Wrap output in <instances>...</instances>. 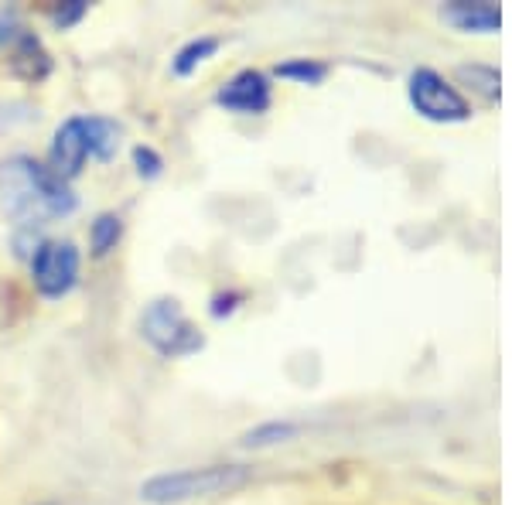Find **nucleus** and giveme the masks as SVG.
<instances>
[{
  "instance_id": "4468645a",
  "label": "nucleus",
  "mask_w": 512,
  "mask_h": 505,
  "mask_svg": "<svg viewBox=\"0 0 512 505\" xmlns=\"http://www.w3.org/2000/svg\"><path fill=\"white\" fill-rule=\"evenodd\" d=\"M134 161H137V168H140V175H158L161 171V157L151 151V147H137L134 151Z\"/></svg>"
},
{
  "instance_id": "1a4fd4ad",
  "label": "nucleus",
  "mask_w": 512,
  "mask_h": 505,
  "mask_svg": "<svg viewBox=\"0 0 512 505\" xmlns=\"http://www.w3.org/2000/svg\"><path fill=\"white\" fill-rule=\"evenodd\" d=\"M458 79L468 82V89H475L485 103H495V99H499L502 79H499V69H492V65H461Z\"/></svg>"
},
{
  "instance_id": "20e7f679",
  "label": "nucleus",
  "mask_w": 512,
  "mask_h": 505,
  "mask_svg": "<svg viewBox=\"0 0 512 505\" xmlns=\"http://www.w3.org/2000/svg\"><path fill=\"white\" fill-rule=\"evenodd\" d=\"M140 331L151 342L154 352L168 355V359H185L205 345L202 331H198L188 314L181 311L178 301H154L140 318Z\"/></svg>"
},
{
  "instance_id": "0eeeda50",
  "label": "nucleus",
  "mask_w": 512,
  "mask_h": 505,
  "mask_svg": "<svg viewBox=\"0 0 512 505\" xmlns=\"http://www.w3.org/2000/svg\"><path fill=\"white\" fill-rule=\"evenodd\" d=\"M270 99H274V86L256 69L236 72V76L216 93V103L226 106L229 113H239V117H260V113H267Z\"/></svg>"
},
{
  "instance_id": "f03ea898",
  "label": "nucleus",
  "mask_w": 512,
  "mask_h": 505,
  "mask_svg": "<svg viewBox=\"0 0 512 505\" xmlns=\"http://www.w3.org/2000/svg\"><path fill=\"white\" fill-rule=\"evenodd\" d=\"M250 471L243 465H205V468H181L168 475H154L140 485V499L154 505H175L192 499H216V495L236 492L246 485Z\"/></svg>"
},
{
  "instance_id": "2eb2a0df",
  "label": "nucleus",
  "mask_w": 512,
  "mask_h": 505,
  "mask_svg": "<svg viewBox=\"0 0 512 505\" xmlns=\"http://www.w3.org/2000/svg\"><path fill=\"white\" fill-rule=\"evenodd\" d=\"M82 11H86V4H79V0H76L69 11H55V24H62V28H65V24H72L76 18H82Z\"/></svg>"
},
{
  "instance_id": "f8f14e48",
  "label": "nucleus",
  "mask_w": 512,
  "mask_h": 505,
  "mask_svg": "<svg viewBox=\"0 0 512 505\" xmlns=\"http://www.w3.org/2000/svg\"><path fill=\"white\" fill-rule=\"evenodd\" d=\"M277 76L297 79V82H304V86H318V82L328 76V65H321L315 59H294V62L277 65Z\"/></svg>"
},
{
  "instance_id": "9b49d317",
  "label": "nucleus",
  "mask_w": 512,
  "mask_h": 505,
  "mask_svg": "<svg viewBox=\"0 0 512 505\" xmlns=\"http://www.w3.org/2000/svg\"><path fill=\"white\" fill-rule=\"evenodd\" d=\"M120 236H123V226H120V219L117 215H99V219L89 226V246H93V253L96 256H106L113 250V246L120 243Z\"/></svg>"
},
{
  "instance_id": "9d476101",
  "label": "nucleus",
  "mask_w": 512,
  "mask_h": 505,
  "mask_svg": "<svg viewBox=\"0 0 512 505\" xmlns=\"http://www.w3.org/2000/svg\"><path fill=\"white\" fill-rule=\"evenodd\" d=\"M216 48H219V38H195V41H188L185 48L175 55V72L178 76H188V72H195L202 62H209L212 55H216Z\"/></svg>"
},
{
  "instance_id": "423d86ee",
  "label": "nucleus",
  "mask_w": 512,
  "mask_h": 505,
  "mask_svg": "<svg viewBox=\"0 0 512 505\" xmlns=\"http://www.w3.org/2000/svg\"><path fill=\"white\" fill-rule=\"evenodd\" d=\"M31 277L45 297H65L79 284V250L62 239L41 243L31 260Z\"/></svg>"
},
{
  "instance_id": "ddd939ff",
  "label": "nucleus",
  "mask_w": 512,
  "mask_h": 505,
  "mask_svg": "<svg viewBox=\"0 0 512 505\" xmlns=\"http://www.w3.org/2000/svg\"><path fill=\"white\" fill-rule=\"evenodd\" d=\"M297 434V424H263L246 434V447H263V444H277V441H287V437Z\"/></svg>"
},
{
  "instance_id": "7ed1b4c3",
  "label": "nucleus",
  "mask_w": 512,
  "mask_h": 505,
  "mask_svg": "<svg viewBox=\"0 0 512 505\" xmlns=\"http://www.w3.org/2000/svg\"><path fill=\"white\" fill-rule=\"evenodd\" d=\"M120 147V127L103 117H72L55 130L52 140V171L62 181L76 178L89 157L110 161Z\"/></svg>"
},
{
  "instance_id": "f257e3e1",
  "label": "nucleus",
  "mask_w": 512,
  "mask_h": 505,
  "mask_svg": "<svg viewBox=\"0 0 512 505\" xmlns=\"http://www.w3.org/2000/svg\"><path fill=\"white\" fill-rule=\"evenodd\" d=\"M0 198L4 212L21 226H48L62 215L76 212V195L52 168L35 157H11L0 168Z\"/></svg>"
},
{
  "instance_id": "6e6552de",
  "label": "nucleus",
  "mask_w": 512,
  "mask_h": 505,
  "mask_svg": "<svg viewBox=\"0 0 512 505\" xmlns=\"http://www.w3.org/2000/svg\"><path fill=\"white\" fill-rule=\"evenodd\" d=\"M441 14H444V21L454 24V28L478 31V35L499 31V24H502V11L495 4H448Z\"/></svg>"
},
{
  "instance_id": "39448f33",
  "label": "nucleus",
  "mask_w": 512,
  "mask_h": 505,
  "mask_svg": "<svg viewBox=\"0 0 512 505\" xmlns=\"http://www.w3.org/2000/svg\"><path fill=\"white\" fill-rule=\"evenodd\" d=\"M407 96L414 103V110L420 113L424 120H434V123H465L472 117V106L468 99L451 86L441 72L434 69H414L410 72V86H407Z\"/></svg>"
}]
</instances>
